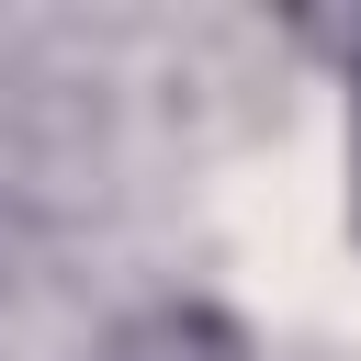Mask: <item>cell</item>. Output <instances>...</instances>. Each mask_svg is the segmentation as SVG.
<instances>
[{"label": "cell", "instance_id": "1", "mask_svg": "<svg viewBox=\"0 0 361 361\" xmlns=\"http://www.w3.org/2000/svg\"><path fill=\"white\" fill-rule=\"evenodd\" d=\"M79 361H259V338L214 293H135V305H113L90 327Z\"/></svg>", "mask_w": 361, "mask_h": 361}, {"label": "cell", "instance_id": "2", "mask_svg": "<svg viewBox=\"0 0 361 361\" xmlns=\"http://www.w3.org/2000/svg\"><path fill=\"white\" fill-rule=\"evenodd\" d=\"M0 282H11V271H0Z\"/></svg>", "mask_w": 361, "mask_h": 361}]
</instances>
